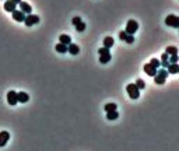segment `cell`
Returning a JSON list of instances; mask_svg holds the SVG:
<instances>
[{"label": "cell", "mask_w": 179, "mask_h": 151, "mask_svg": "<svg viewBox=\"0 0 179 151\" xmlns=\"http://www.w3.org/2000/svg\"><path fill=\"white\" fill-rule=\"evenodd\" d=\"M126 91H127V94H129V97H130L132 99H137V98L140 97V90L137 88L136 84H127Z\"/></svg>", "instance_id": "6da1fadb"}, {"label": "cell", "mask_w": 179, "mask_h": 151, "mask_svg": "<svg viewBox=\"0 0 179 151\" xmlns=\"http://www.w3.org/2000/svg\"><path fill=\"white\" fill-rule=\"evenodd\" d=\"M165 24L168 27H172V28H179V17L175 16V14H169L165 18Z\"/></svg>", "instance_id": "7a4b0ae2"}, {"label": "cell", "mask_w": 179, "mask_h": 151, "mask_svg": "<svg viewBox=\"0 0 179 151\" xmlns=\"http://www.w3.org/2000/svg\"><path fill=\"white\" fill-rule=\"evenodd\" d=\"M139 30V24H137V21H134V20H129L127 21V24H126V30L125 32L127 35H134V32Z\"/></svg>", "instance_id": "3957f363"}, {"label": "cell", "mask_w": 179, "mask_h": 151, "mask_svg": "<svg viewBox=\"0 0 179 151\" xmlns=\"http://www.w3.org/2000/svg\"><path fill=\"white\" fill-rule=\"evenodd\" d=\"M39 23V17L35 16V14H28L25 16V20H24V24L27 27H32L34 24H38Z\"/></svg>", "instance_id": "277c9868"}, {"label": "cell", "mask_w": 179, "mask_h": 151, "mask_svg": "<svg viewBox=\"0 0 179 151\" xmlns=\"http://www.w3.org/2000/svg\"><path fill=\"white\" fill-rule=\"evenodd\" d=\"M10 140V133L8 132H0V147H4L6 143Z\"/></svg>", "instance_id": "5b68a950"}, {"label": "cell", "mask_w": 179, "mask_h": 151, "mask_svg": "<svg viewBox=\"0 0 179 151\" xmlns=\"http://www.w3.org/2000/svg\"><path fill=\"white\" fill-rule=\"evenodd\" d=\"M13 18L16 20L17 23H24V20H25V14H24L21 10H16V11H13Z\"/></svg>", "instance_id": "8992f818"}, {"label": "cell", "mask_w": 179, "mask_h": 151, "mask_svg": "<svg viewBox=\"0 0 179 151\" xmlns=\"http://www.w3.org/2000/svg\"><path fill=\"white\" fill-rule=\"evenodd\" d=\"M7 102L10 103V105H16L17 102H18V99H17V92L16 91H10L7 94Z\"/></svg>", "instance_id": "52a82bcc"}, {"label": "cell", "mask_w": 179, "mask_h": 151, "mask_svg": "<svg viewBox=\"0 0 179 151\" xmlns=\"http://www.w3.org/2000/svg\"><path fill=\"white\" fill-rule=\"evenodd\" d=\"M20 8H21V11H23L25 16H28V14H31V11H32V8H31V6L28 4V3H25V1H21L20 4Z\"/></svg>", "instance_id": "ba28073f"}, {"label": "cell", "mask_w": 179, "mask_h": 151, "mask_svg": "<svg viewBox=\"0 0 179 151\" xmlns=\"http://www.w3.org/2000/svg\"><path fill=\"white\" fill-rule=\"evenodd\" d=\"M144 72L147 73L148 76L154 77V76L157 74V69H156V67H153L150 63H146V64H144Z\"/></svg>", "instance_id": "9c48e42d"}, {"label": "cell", "mask_w": 179, "mask_h": 151, "mask_svg": "<svg viewBox=\"0 0 179 151\" xmlns=\"http://www.w3.org/2000/svg\"><path fill=\"white\" fill-rule=\"evenodd\" d=\"M16 7H17V4H14L11 0H6V1H4V10L8 11V13L16 11Z\"/></svg>", "instance_id": "30bf717a"}, {"label": "cell", "mask_w": 179, "mask_h": 151, "mask_svg": "<svg viewBox=\"0 0 179 151\" xmlns=\"http://www.w3.org/2000/svg\"><path fill=\"white\" fill-rule=\"evenodd\" d=\"M17 99H18V102H21V103H25V102H28V99H30V95L27 94V92H17Z\"/></svg>", "instance_id": "8fae6325"}, {"label": "cell", "mask_w": 179, "mask_h": 151, "mask_svg": "<svg viewBox=\"0 0 179 151\" xmlns=\"http://www.w3.org/2000/svg\"><path fill=\"white\" fill-rule=\"evenodd\" d=\"M168 59H169V55H168V53H162L161 60H160V62H161V66H162V69H168V66L171 64Z\"/></svg>", "instance_id": "7c38bea8"}, {"label": "cell", "mask_w": 179, "mask_h": 151, "mask_svg": "<svg viewBox=\"0 0 179 151\" xmlns=\"http://www.w3.org/2000/svg\"><path fill=\"white\" fill-rule=\"evenodd\" d=\"M67 52H69L70 55H78L80 48H78V45H76V43H70V45L67 46Z\"/></svg>", "instance_id": "4fadbf2b"}, {"label": "cell", "mask_w": 179, "mask_h": 151, "mask_svg": "<svg viewBox=\"0 0 179 151\" xmlns=\"http://www.w3.org/2000/svg\"><path fill=\"white\" fill-rule=\"evenodd\" d=\"M59 42L63 43V45H67V46H69V45L71 43V38L69 37V35H66V34H62V35L59 37Z\"/></svg>", "instance_id": "5bb4252c"}, {"label": "cell", "mask_w": 179, "mask_h": 151, "mask_svg": "<svg viewBox=\"0 0 179 151\" xmlns=\"http://www.w3.org/2000/svg\"><path fill=\"white\" fill-rule=\"evenodd\" d=\"M113 43H115V41H113L112 37H105V38H104V48L111 49L113 46Z\"/></svg>", "instance_id": "9a60e30c"}, {"label": "cell", "mask_w": 179, "mask_h": 151, "mask_svg": "<svg viewBox=\"0 0 179 151\" xmlns=\"http://www.w3.org/2000/svg\"><path fill=\"white\" fill-rule=\"evenodd\" d=\"M168 73L169 74H176V73H179V64L178 63H171L169 66H168Z\"/></svg>", "instance_id": "2e32d148"}, {"label": "cell", "mask_w": 179, "mask_h": 151, "mask_svg": "<svg viewBox=\"0 0 179 151\" xmlns=\"http://www.w3.org/2000/svg\"><path fill=\"white\" fill-rule=\"evenodd\" d=\"M119 118V113L117 111H112V112H106V119L108 120H115Z\"/></svg>", "instance_id": "e0dca14e"}, {"label": "cell", "mask_w": 179, "mask_h": 151, "mask_svg": "<svg viewBox=\"0 0 179 151\" xmlns=\"http://www.w3.org/2000/svg\"><path fill=\"white\" fill-rule=\"evenodd\" d=\"M165 53H168L169 56L178 55V48H176V46H168V48L165 49Z\"/></svg>", "instance_id": "ac0fdd59"}, {"label": "cell", "mask_w": 179, "mask_h": 151, "mask_svg": "<svg viewBox=\"0 0 179 151\" xmlns=\"http://www.w3.org/2000/svg\"><path fill=\"white\" fill-rule=\"evenodd\" d=\"M111 59H112L111 53H108V55H101V56H100V63H101V64H105V63H108Z\"/></svg>", "instance_id": "d6986e66"}, {"label": "cell", "mask_w": 179, "mask_h": 151, "mask_svg": "<svg viewBox=\"0 0 179 151\" xmlns=\"http://www.w3.org/2000/svg\"><path fill=\"white\" fill-rule=\"evenodd\" d=\"M56 50H57L59 53H66V52H67V45H63V43L59 42V43L56 45Z\"/></svg>", "instance_id": "ffe728a7"}, {"label": "cell", "mask_w": 179, "mask_h": 151, "mask_svg": "<svg viewBox=\"0 0 179 151\" xmlns=\"http://www.w3.org/2000/svg\"><path fill=\"white\" fill-rule=\"evenodd\" d=\"M154 83L161 85V84H164V83H165V77H162L161 74H156V76H154Z\"/></svg>", "instance_id": "44dd1931"}, {"label": "cell", "mask_w": 179, "mask_h": 151, "mask_svg": "<svg viewBox=\"0 0 179 151\" xmlns=\"http://www.w3.org/2000/svg\"><path fill=\"white\" fill-rule=\"evenodd\" d=\"M104 109L106 112H112V111H116V103H106L105 106H104Z\"/></svg>", "instance_id": "7402d4cb"}, {"label": "cell", "mask_w": 179, "mask_h": 151, "mask_svg": "<svg viewBox=\"0 0 179 151\" xmlns=\"http://www.w3.org/2000/svg\"><path fill=\"white\" fill-rule=\"evenodd\" d=\"M150 64H151V66H153V67H160V66H161V62H160V60H158V59H156V57H154V59H151V60H150Z\"/></svg>", "instance_id": "603a6c76"}, {"label": "cell", "mask_w": 179, "mask_h": 151, "mask_svg": "<svg viewBox=\"0 0 179 151\" xmlns=\"http://www.w3.org/2000/svg\"><path fill=\"white\" fill-rule=\"evenodd\" d=\"M136 85H137L139 90H144V88H146V83H144L141 79H139L137 81H136Z\"/></svg>", "instance_id": "cb8c5ba5"}, {"label": "cell", "mask_w": 179, "mask_h": 151, "mask_svg": "<svg viewBox=\"0 0 179 151\" xmlns=\"http://www.w3.org/2000/svg\"><path fill=\"white\" fill-rule=\"evenodd\" d=\"M76 30H77L78 32H83L84 30H86V23H83V21H81V23H78V24L76 25Z\"/></svg>", "instance_id": "d4e9b609"}, {"label": "cell", "mask_w": 179, "mask_h": 151, "mask_svg": "<svg viewBox=\"0 0 179 151\" xmlns=\"http://www.w3.org/2000/svg\"><path fill=\"white\" fill-rule=\"evenodd\" d=\"M157 74H161L162 77H165V79H167L169 73H168V70H167V69H161V70H158V72H157Z\"/></svg>", "instance_id": "484cf974"}, {"label": "cell", "mask_w": 179, "mask_h": 151, "mask_svg": "<svg viewBox=\"0 0 179 151\" xmlns=\"http://www.w3.org/2000/svg\"><path fill=\"white\" fill-rule=\"evenodd\" d=\"M98 53H100V56H101V55H108V53H111V52H109L108 48H101L100 50H98Z\"/></svg>", "instance_id": "4316f807"}, {"label": "cell", "mask_w": 179, "mask_h": 151, "mask_svg": "<svg viewBox=\"0 0 179 151\" xmlns=\"http://www.w3.org/2000/svg\"><path fill=\"white\" fill-rule=\"evenodd\" d=\"M169 63H178V55H172V56H169Z\"/></svg>", "instance_id": "83f0119b"}, {"label": "cell", "mask_w": 179, "mask_h": 151, "mask_svg": "<svg viewBox=\"0 0 179 151\" xmlns=\"http://www.w3.org/2000/svg\"><path fill=\"white\" fill-rule=\"evenodd\" d=\"M125 42H126V43H133V42H134V37H133V35H127V37H126V39H125Z\"/></svg>", "instance_id": "f1b7e54d"}, {"label": "cell", "mask_w": 179, "mask_h": 151, "mask_svg": "<svg viewBox=\"0 0 179 151\" xmlns=\"http://www.w3.org/2000/svg\"><path fill=\"white\" fill-rule=\"evenodd\" d=\"M71 23H73V25H77L78 23H81V18H80V17H74V18L71 20Z\"/></svg>", "instance_id": "f546056e"}, {"label": "cell", "mask_w": 179, "mask_h": 151, "mask_svg": "<svg viewBox=\"0 0 179 151\" xmlns=\"http://www.w3.org/2000/svg\"><path fill=\"white\" fill-rule=\"evenodd\" d=\"M126 37H127V34H126L125 31H120V32H119V38H120L122 41H125Z\"/></svg>", "instance_id": "4dcf8cb0"}, {"label": "cell", "mask_w": 179, "mask_h": 151, "mask_svg": "<svg viewBox=\"0 0 179 151\" xmlns=\"http://www.w3.org/2000/svg\"><path fill=\"white\" fill-rule=\"evenodd\" d=\"M11 1H13V3H14V4H20V3H21V1H23V0H11Z\"/></svg>", "instance_id": "1f68e13d"}]
</instances>
